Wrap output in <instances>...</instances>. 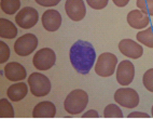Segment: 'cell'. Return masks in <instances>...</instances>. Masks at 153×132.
<instances>
[{
  "instance_id": "obj_26",
  "label": "cell",
  "mask_w": 153,
  "mask_h": 132,
  "mask_svg": "<svg viewBox=\"0 0 153 132\" xmlns=\"http://www.w3.org/2000/svg\"><path fill=\"white\" fill-rule=\"evenodd\" d=\"M35 1L38 3V4H40V6L50 8V7L57 6V4L60 2V1H62V0H35Z\"/></svg>"
},
{
  "instance_id": "obj_27",
  "label": "cell",
  "mask_w": 153,
  "mask_h": 132,
  "mask_svg": "<svg viewBox=\"0 0 153 132\" xmlns=\"http://www.w3.org/2000/svg\"><path fill=\"white\" fill-rule=\"evenodd\" d=\"M127 117L128 118H137V117H139V118H149L150 115H148L147 113H141V112H133V113L128 114Z\"/></svg>"
},
{
  "instance_id": "obj_19",
  "label": "cell",
  "mask_w": 153,
  "mask_h": 132,
  "mask_svg": "<svg viewBox=\"0 0 153 132\" xmlns=\"http://www.w3.org/2000/svg\"><path fill=\"white\" fill-rule=\"evenodd\" d=\"M21 8L19 0H1V10L9 15L15 14Z\"/></svg>"
},
{
  "instance_id": "obj_10",
  "label": "cell",
  "mask_w": 153,
  "mask_h": 132,
  "mask_svg": "<svg viewBox=\"0 0 153 132\" xmlns=\"http://www.w3.org/2000/svg\"><path fill=\"white\" fill-rule=\"evenodd\" d=\"M65 11L68 17L74 22L82 21L86 14V8L83 0H66Z\"/></svg>"
},
{
  "instance_id": "obj_5",
  "label": "cell",
  "mask_w": 153,
  "mask_h": 132,
  "mask_svg": "<svg viewBox=\"0 0 153 132\" xmlns=\"http://www.w3.org/2000/svg\"><path fill=\"white\" fill-rule=\"evenodd\" d=\"M114 101L120 106L126 108H135L139 104V95L131 88H120L115 91Z\"/></svg>"
},
{
  "instance_id": "obj_14",
  "label": "cell",
  "mask_w": 153,
  "mask_h": 132,
  "mask_svg": "<svg viewBox=\"0 0 153 132\" xmlns=\"http://www.w3.org/2000/svg\"><path fill=\"white\" fill-rule=\"evenodd\" d=\"M127 23L131 28L135 29H142L146 28L148 25L150 24V17L149 15L137 9V10H131L128 14H127Z\"/></svg>"
},
{
  "instance_id": "obj_29",
  "label": "cell",
  "mask_w": 153,
  "mask_h": 132,
  "mask_svg": "<svg viewBox=\"0 0 153 132\" xmlns=\"http://www.w3.org/2000/svg\"><path fill=\"white\" fill-rule=\"evenodd\" d=\"M112 1H113V3H114L117 7H119V8H123L126 4H128V2H129V0H112Z\"/></svg>"
},
{
  "instance_id": "obj_9",
  "label": "cell",
  "mask_w": 153,
  "mask_h": 132,
  "mask_svg": "<svg viewBox=\"0 0 153 132\" xmlns=\"http://www.w3.org/2000/svg\"><path fill=\"white\" fill-rule=\"evenodd\" d=\"M135 77V66L131 61L124 60L117 67V81L121 86H128Z\"/></svg>"
},
{
  "instance_id": "obj_28",
  "label": "cell",
  "mask_w": 153,
  "mask_h": 132,
  "mask_svg": "<svg viewBox=\"0 0 153 132\" xmlns=\"http://www.w3.org/2000/svg\"><path fill=\"white\" fill-rule=\"evenodd\" d=\"M82 117L83 118H98L99 114L97 113V110H88V112H85L82 115Z\"/></svg>"
},
{
  "instance_id": "obj_20",
  "label": "cell",
  "mask_w": 153,
  "mask_h": 132,
  "mask_svg": "<svg viewBox=\"0 0 153 132\" xmlns=\"http://www.w3.org/2000/svg\"><path fill=\"white\" fill-rule=\"evenodd\" d=\"M13 106L7 99L0 100V117L1 118H13L14 117Z\"/></svg>"
},
{
  "instance_id": "obj_13",
  "label": "cell",
  "mask_w": 153,
  "mask_h": 132,
  "mask_svg": "<svg viewBox=\"0 0 153 132\" xmlns=\"http://www.w3.org/2000/svg\"><path fill=\"white\" fill-rule=\"evenodd\" d=\"M4 76L10 81L17 82V81L24 80L27 76V73L22 64L17 62H11L4 66Z\"/></svg>"
},
{
  "instance_id": "obj_15",
  "label": "cell",
  "mask_w": 153,
  "mask_h": 132,
  "mask_svg": "<svg viewBox=\"0 0 153 132\" xmlns=\"http://www.w3.org/2000/svg\"><path fill=\"white\" fill-rule=\"evenodd\" d=\"M55 115H56V107L50 101L38 103L33 110V118H53Z\"/></svg>"
},
{
  "instance_id": "obj_3",
  "label": "cell",
  "mask_w": 153,
  "mask_h": 132,
  "mask_svg": "<svg viewBox=\"0 0 153 132\" xmlns=\"http://www.w3.org/2000/svg\"><path fill=\"white\" fill-rule=\"evenodd\" d=\"M117 65H118V58L113 53H101L96 61L95 73L100 77H110L114 74Z\"/></svg>"
},
{
  "instance_id": "obj_8",
  "label": "cell",
  "mask_w": 153,
  "mask_h": 132,
  "mask_svg": "<svg viewBox=\"0 0 153 132\" xmlns=\"http://www.w3.org/2000/svg\"><path fill=\"white\" fill-rule=\"evenodd\" d=\"M39 20L38 11L31 7H25L17 12L15 16V22L21 28L29 29L33 28Z\"/></svg>"
},
{
  "instance_id": "obj_18",
  "label": "cell",
  "mask_w": 153,
  "mask_h": 132,
  "mask_svg": "<svg viewBox=\"0 0 153 132\" xmlns=\"http://www.w3.org/2000/svg\"><path fill=\"white\" fill-rule=\"evenodd\" d=\"M137 41L148 48H153V26L141 30L136 35Z\"/></svg>"
},
{
  "instance_id": "obj_4",
  "label": "cell",
  "mask_w": 153,
  "mask_h": 132,
  "mask_svg": "<svg viewBox=\"0 0 153 132\" xmlns=\"http://www.w3.org/2000/svg\"><path fill=\"white\" fill-rule=\"evenodd\" d=\"M28 86L30 92L37 98L45 96L51 92V81L41 73H33L28 77Z\"/></svg>"
},
{
  "instance_id": "obj_16",
  "label": "cell",
  "mask_w": 153,
  "mask_h": 132,
  "mask_svg": "<svg viewBox=\"0 0 153 132\" xmlns=\"http://www.w3.org/2000/svg\"><path fill=\"white\" fill-rule=\"evenodd\" d=\"M28 93V87L25 82H16L11 85L7 90V95L12 102L22 101Z\"/></svg>"
},
{
  "instance_id": "obj_25",
  "label": "cell",
  "mask_w": 153,
  "mask_h": 132,
  "mask_svg": "<svg viewBox=\"0 0 153 132\" xmlns=\"http://www.w3.org/2000/svg\"><path fill=\"white\" fill-rule=\"evenodd\" d=\"M86 2L94 10H102L107 7L109 0H86Z\"/></svg>"
},
{
  "instance_id": "obj_17",
  "label": "cell",
  "mask_w": 153,
  "mask_h": 132,
  "mask_svg": "<svg viewBox=\"0 0 153 132\" xmlns=\"http://www.w3.org/2000/svg\"><path fill=\"white\" fill-rule=\"evenodd\" d=\"M17 35V28L15 24L7 19H0V37L7 39H13Z\"/></svg>"
},
{
  "instance_id": "obj_7",
  "label": "cell",
  "mask_w": 153,
  "mask_h": 132,
  "mask_svg": "<svg viewBox=\"0 0 153 132\" xmlns=\"http://www.w3.org/2000/svg\"><path fill=\"white\" fill-rule=\"evenodd\" d=\"M38 46V38L33 34H25L16 39L14 44V51L19 56H27L31 54Z\"/></svg>"
},
{
  "instance_id": "obj_22",
  "label": "cell",
  "mask_w": 153,
  "mask_h": 132,
  "mask_svg": "<svg viewBox=\"0 0 153 132\" xmlns=\"http://www.w3.org/2000/svg\"><path fill=\"white\" fill-rule=\"evenodd\" d=\"M136 6L143 13L153 16V0H137Z\"/></svg>"
},
{
  "instance_id": "obj_2",
  "label": "cell",
  "mask_w": 153,
  "mask_h": 132,
  "mask_svg": "<svg viewBox=\"0 0 153 132\" xmlns=\"http://www.w3.org/2000/svg\"><path fill=\"white\" fill-rule=\"evenodd\" d=\"M88 104V95L84 90L76 89L71 91L64 102L65 110L70 115L81 114Z\"/></svg>"
},
{
  "instance_id": "obj_6",
  "label": "cell",
  "mask_w": 153,
  "mask_h": 132,
  "mask_svg": "<svg viewBox=\"0 0 153 132\" xmlns=\"http://www.w3.org/2000/svg\"><path fill=\"white\" fill-rule=\"evenodd\" d=\"M56 62V54L52 49L43 48L37 51L33 58V64L38 70H48Z\"/></svg>"
},
{
  "instance_id": "obj_1",
  "label": "cell",
  "mask_w": 153,
  "mask_h": 132,
  "mask_svg": "<svg viewBox=\"0 0 153 132\" xmlns=\"http://www.w3.org/2000/svg\"><path fill=\"white\" fill-rule=\"evenodd\" d=\"M69 58L72 67L79 74H88L96 61V52L93 44L84 40L76 41L70 48Z\"/></svg>"
},
{
  "instance_id": "obj_24",
  "label": "cell",
  "mask_w": 153,
  "mask_h": 132,
  "mask_svg": "<svg viewBox=\"0 0 153 132\" xmlns=\"http://www.w3.org/2000/svg\"><path fill=\"white\" fill-rule=\"evenodd\" d=\"M10 58V48L3 41H0V63L3 64L8 62Z\"/></svg>"
},
{
  "instance_id": "obj_11",
  "label": "cell",
  "mask_w": 153,
  "mask_h": 132,
  "mask_svg": "<svg viewBox=\"0 0 153 132\" xmlns=\"http://www.w3.org/2000/svg\"><path fill=\"white\" fill-rule=\"evenodd\" d=\"M119 50L123 55L129 58L137 60L143 54V48L137 41L131 39H123L119 42Z\"/></svg>"
},
{
  "instance_id": "obj_21",
  "label": "cell",
  "mask_w": 153,
  "mask_h": 132,
  "mask_svg": "<svg viewBox=\"0 0 153 132\" xmlns=\"http://www.w3.org/2000/svg\"><path fill=\"white\" fill-rule=\"evenodd\" d=\"M104 117L105 118H122L123 113L117 104H109L107 105L104 110Z\"/></svg>"
},
{
  "instance_id": "obj_12",
  "label": "cell",
  "mask_w": 153,
  "mask_h": 132,
  "mask_svg": "<svg viewBox=\"0 0 153 132\" xmlns=\"http://www.w3.org/2000/svg\"><path fill=\"white\" fill-rule=\"evenodd\" d=\"M42 26L48 32H56L62 25V15L57 10L49 9L42 14Z\"/></svg>"
},
{
  "instance_id": "obj_30",
  "label": "cell",
  "mask_w": 153,
  "mask_h": 132,
  "mask_svg": "<svg viewBox=\"0 0 153 132\" xmlns=\"http://www.w3.org/2000/svg\"><path fill=\"white\" fill-rule=\"evenodd\" d=\"M151 113H152V117H153V106H152V110H151Z\"/></svg>"
},
{
  "instance_id": "obj_23",
  "label": "cell",
  "mask_w": 153,
  "mask_h": 132,
  "mask_svg": "<svg viewBox=\"0 0 153 132\" xmlns=\"http://www.w3.org/2000/svg\"><path fill=\"white\" fill-rule=\"evenodd\" d=\"M142 82L145 88L150 92H153V68L148 69L142 77Z\"/></svg>"
}]
</instances>
